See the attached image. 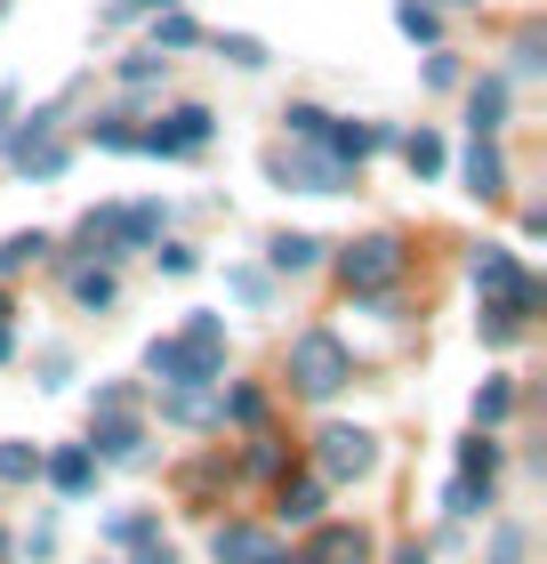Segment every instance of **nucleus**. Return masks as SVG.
Segmentation results:
<instances>
[{
  "instance_id": "obj_31",
  "label": "nucleus",
  "mask_w": 547,
  "mask_h": 564,
  "mask_svg": "<svg viewBox=\"0 0 547 564\" xmlns=\"http://www.w3.org/2000/svg\"><path fill=\"white\" fill-rule=\"evenodd\" d=\"M153 259H162V274H194V250H186V242H162Z\"/></svg>"
},
{
  "instance_id": "obj_36",
  "label": "nucleus",
  "mask_w": 547,
  "mask_h": 564,
  "mask_svg": "<svg viewBox=\"0 0 547 564\" xmlns=\"http://www.w3.org/2000/svg\"><path fill=\"white\" fill-rule=\"evenodd\" d=\"M395 564H427V549H403V556H395Z\"/></svg>"
},
{
  "instance_id": "obj_26",
  "label": "nucleus",
  "mask_w": 547,
  "mask_h": 564,
  "mask_svg": "<svg viewBox=\"0 0 547 564\" xmlns=\"http://www.w3.org/2000/svg\"><path fill=\"white\" fill-rule=\"evenodd\" d=\"M201 33H194V17H162L153 24V48H194Z\"/></svg>"
},
{
  "instance_id": "obj_13",
  "label": "nucleus",
  "mask_w": 547,
  "mask_h": 564,
  "mask_svg": "<svg viewBox=\"0 0 547 564\" xmlns=\"http://www.w3.org/2000/svg\"><path fill=\"white\" fill-rule=\"evenodd\" d=\"M274 517H282V524H322V484H282Z\"/></svg>"
},
{
  "instance_id": "obj_21",
  "label": "nucleus",
  "mask_w": 547,
  "mask_h": 564,
  "mask_svg": "<svg viewBox=\"0 0 547 564\" xmlns=\"http://www.w3.org/2000/svg\"><path fill=\"white\" fill-rule=\"evenodd\" d=\"M73 299H81V306H113V274L106 267H81V274H73Z\"/></svg>"
},
{
  "instance_id": "obj_34",
  "label": "nucleus",
  "mask_w": 547,
  "mask_h": 564,
  "mask_svg": "<svg viewBox=\"0 0 547 564\" xmlns=\"http://www.w3.org/2000/svg\"><path fill=\"white\" fill-rule=\"evenodd\" d=\"M138 9H177V0H113V9H106V24H121V17H138Z\"/></svg>"
},
{
  "instance_id": "obj_28",
  "label": "nucleus",
  "mask_w": 547,
  "mask_h": 564,
  "mask_svg": "<svg viewBox=\"0 0 547 564\" xmlns=\"http://www.w3.org/2000/svg\"><path fill=\"white\" fill-rule=\"evenodd\" d=\"M153 532H162V524H153V517H113V541H121V549H145V541H153Z\"/></svg>"
},
{
  "instance_id": "obj_25",
  "label": "nucleus",
  "mask_w": 547,
  "mask_h": 564,
  "mask_svg": "<svg viewBox=\"0 0 547 564\" xmlns=\"http://www.w3.org/2000/svg\"><path fill=\"white\" fill-rule=\"evenodd\" d=\"M169 420H177V427H210V420H218V403H210V395H177V403H169Z\"/></svg>"
},
{
  "instance_id": "obj_12",
  "label": "nucleus",
  "mask_w": 547,
  "mask_h": 564,
  "mask_svg": "<svg viewBox=\"0 0 547 564\" xmlns=\"http://www.w3.org/2000/svg\"><path fill=\"white\" fill-rule=\"evenodd\" d=\"M467 194H483V202H491V194H507V170H500V153H491L483 138L467 145Z\"/></svg>"
},
{
  "instance_id": "obj_39",
  "label": "nucleus",
  "mask_w": 547,
  "mask_h": 564,
  "mask_svg": "<svg viewBox=\"0 0 547 564\" xmlns=\"http://www.w3.org/2000/svg\"><path fill=\"white\" fill-rule=\"evenodd\" d=\"M266 564H282V556H266Z\"/></svg>"
},
{
  "instance_id": "obj_15",
  "label": "nucleus",
  "mask_w": 547,
  "mask_h": 564,
  "mask_svg": "<svg viewBox=\"0 0 547 564\" xmlns=\"http://www.w3.org/2000/svg\"><path fill=\"white\" fill-rule=\"evenodd\" d=\"M483 508H491V484L483 476H459L451 492H442V517H483Z\"/></svg>"
},
{
  "instance_id": "obj_6",
  "label": "nucleus",
  "mask_w": 547,
  "mask_h": 564,
  "mask_svg": "<svg viewBox=\"0 0 547 564\" xmlns=\"http://www.w3.org/2000/svg\"><path fill=\"white\" fill-rule=\"evenodd\" d=\"M371 459H379V444H371L362 427H322V476H330V484L371 476Z\"/></svg>"
},
{
  "instance_id": "obj_27",
  "label": "nucleus",
  "mask_w": 547,
  "mask_h": 564,
  "mask_svg": "<svg viewBox=\"0 0 547 564\" xmlns=\"http://www.w3.org/2000/svg\"><path fill=\"white\" fill-rule=\"evenodd\" d=\"M395 24H403L411 41H435V9H419V0H403V9H395Z\"/></svg>"
},
{
  "instance_id": "obj_14",
  "label": "nucleus",
  "mask_w": 547,
  "mask_h": 564,
  "mask_svg": "<svg viewBox=\"0 0 547 564\" xmlns=\"http://www.w3.org/2000/svg\"><path fill=\"white\" fill-rule=\"evenodd\" d=\"M467 113H475V138H491L507 121V82H475V97H467Z\"/></svg>"
},
{
  "instance_id": "obj_18",
  "label": "nucleus",
  "mask_w": 547,
  "mask_h": 564,
  "mask_svg": "<svg viewBox=\"0 0 547 564\" xmlns=\"http://www.w3.org/2000/svg\"><path fill=\"white\" fill-rule=\"evenodd\" d=\"M403 162H411V177H435V170H442V138H435V130H411V138H403Z\"/></svg>"
},
{
  "instance_id": "obj_23",
  "label": "nucleus",
  "mask_w": 547,
  "mask_h": 564,
  "mask_svg": "<svg viewBox=\"0 0 547 564\" xmlns=\"http://www.w3.org/2000/svg\"><path fill=\"white\" fill-rule=\"evenodd\" d=\"M218 57H226V65H242V73H258V65H266V48H258L250 33H226V41H218Z\"/></svg>"
},
{
  "instance_id": "obj_11",
  "label": "nucleus",
  "mask_w": 547,
  "mask_h": 564,
  "mask_svg": "<svg viewBox=\"0 0 547 564\" xmlns=\"http://www.w3.org/2000/svg\"><path fill=\"white\" fill-rule=\"evenodd\" d=\"M48 484H57L65 500H81L89 484H97V459H89V444H73V452H57V459H48Z\"/></svg>"
},
{
  "instance_id": "obj_20",
  "label": "nucleus",
  "mask_w": 547,
  "mask_h": 564,
  "mask_svg": "<svg viewBox=\"0 0 547 564\" xmlns=\"http://www.w3.org/2000/svg\"><path fill=\"white\" fill-rule=\"evenodd\" d=\"M507 403H515V388H507V379L475 388V427H500V420H507Z\"/></svg>"
},
{
  "instance_id": "obj_17",
  "label": "nucleus",
  "mask_w": 547,
  "mask_h": 564,
  "mask_svg": "<svg viewBox=\"0 0 547 564\" xmlns=\"http://www.w3.org/2000/svg\"><path fill=\"white\" fill-rule=\"evenodd\" d=\"M315 259H322V242H315V235H274V267H282V274H306Z\"/></svg>"
},
{
  "instance_id": "obj_22",
  "label": "nucleus",
  "mask_w": 547,
  "mask_h": 564,
  "mask_svg": "<svg viewBox=\"0 0 547 564\" xmlns=\"http://www.w3.org/2000/svg\"><path fill=\"white\" fill-rule=\"evenodd\" d=\"M41 250H48V235H9V242H0V274H17V267H33V259H41Z\"/></svg>"
},
{
  "instance_id": "obj_30",
  "label": "nucleus",
  "mask_w": 547,
  "mask_h": 564,
  "mask_svg": "<svg viewBox=\"0 0 547 564\" xmlns=\"http://www.w3.org/2000/svg\"><path fill=\"white\" fill-rule=\"evenodd\" d=\"M89 138H97V145H113V153H129V145H138V130H129V121H97Z\"/></svg>"
},
{
  "instance_id": "obj_33",
  "label": "nucleus",
  "mask_w": 547,
  "mask_h": 564,
  "mask_svg": "<svg viewBox=\"0 0 547 564\" xmlns=\"http://www.w3.org/2000/svg\"><path fill=\"white\" fill-rule=\"evenodd\" d=\"M515 556H524V532H515V524H507V532H500V541H491V564H515Z\"/></svg>"
},
{
  "instance_id": "obj_16",
  "label": "nucleus",
  "mask_w": 547,
  "mask_h": 564,
  "mask_svg": "<svg viewBox=\"0 0 547 564\" xmlns=\"http://www.w3.org/2000/svg\"><path fill=\"white\" fill-rule=\"evenodd\" d=\"M459 476H483V484L500 476V444H491L483 427H475V435H467V444H459Z\"/></svg>"
},
{
  "instance_id": "obj_38",
  "label": "nucleus",
  "mask_w": 547,
  "mask_h": 564,
  "mask_svg": "<svg viewBox=\"0 0 547 564\" xmlns=\"http://www.w3.org/2000/svg\"><path fill=\"white\" fill-rule=\"evenodd\" d=\"M0 564H9V532H0Z\"/></svg>"
},
{
  "instance_id": "obj_9",
  "label": "nucleus",
  "mask_w": 547,
  "mask_h": 564,
  "mask_svg": "<svg viewBox=\"0 0 547 564\" xmlns=\"http://www.w3.org/2000/svg\"><path fill=\"white\" fill-rule=\"evenodd\" d=\"M371 556V532H354V524H322L315 532V549H306L298 564H362Z\"/></svg>"
},
{
  "instance_id": "obj_32",
  "label": "nucleus",
  "mask_w": 547,
  "mask_h": 564,
  "mask_svg": "<svg viewBox=\"0 0 547 564\" xmlns=\"http://www.w3.org/2000/svg\"><path fill=\"white\" fill-rule=\"evenodd\" d=\"M282 468V452H274V435H258V452H250V476H274Z\"/></svg>"
},
{
  "instance_id": "obj_2",
  "label": "nucleus",
  "mask_w": 547,
  "mask_h": 564,
  "mask_svg": "<svg viewBox=\"0 0 547 564\" xmlns=\"http://www.w3.org/2000/svg\"><path fill=\"white\" fill-rule=\"evenodd\" d=\"M73 242L97 250V259H113V250H153V242H162V202H121V210H89Z\"/></svg>"
},
{
  "instance_id": "obj_10",
  "label": "nucleus",
  "mask_w": 547,
  "mask_h": 564,
  "mask_svg": "<svg viewBox=\"0 0 547 564\" xmlns=\"http://www.w3.org/2000/svg\"><path fill=\"white\" fill-rule=\"evenodd\" d=\"M210 556H218V564H266V556H274V532H258V524H218Z\"/></svg>"
},
{
  "instance_id": "obj_8",
  "label": "nucleus",
  "mask_w": 547,
  "mask_h": 564,
  "mask_svg": "<svg viewBox=\"0 0 547 564\" xmlns=\"http://www.w3.org/2000/svg\"><path fill=\"white\" fill-rule=\"evenodd\" d=\"M138 444H145V427L129 420V412H106L89 427V459H138Z\"/></svg>"
},
{
  "instance_id": "obj_35",
  "label": "nucleus",
  "mask_w": 547,
  "mask_h": 564,
  "mask_svg": "<svg viewBox=\"0 0 547 564\" xmlns=\"http://www.w3.org/2000/svg\"><path fill=\"white\" fill-rule=\"evenodd\" d=\"M138 564H177V556H169V541H162V532H153V541H145V556H138Z\"/></svg>"
},
{
  "instance_id": "obj_1",
  "label": "nucleus",
  "mask_w": 547,
  "mask_h": 564,
  "mask_svg": "<svg viewBox=\"0 0 547 564\" xmlns=\"http://www.w3.org/2000/svg\"><path fill=\"white\" fill-rule=\"evenodd\" d=\"M226 364V323L218 315H194L177 339H153L145 347V371L162 379V388H210Z\"/></svg>"
},
{
  "instance_id": "obj_3",
  "label": "nucleus",
  "mask_w": 547,
  "mask_h": 564,
  "mask_svg": "<svg viewBox=\"0 0 547 564\" xmlns=\"http://www.w3.org/2000/svg\"><path fill=\"white\" fill-rule=\"evenodd\" d=\"M354 379V355H347V339H330V330H298L291 339V388L298 395H338Z\"/></svg>"
},
{
  "instance_id": "obj_37",
  "label": "nucleus",
  "mask_w": 547,
  "mask_h": 564,
  "mask_svg": "<svg viewBox=\"0 0 547 564\" xmlns=\"http://www.w3.org/2000/svg\"><path fill=\"white\" fill-rule=\"evenodd\" d=\"M0 364H9V330H0Z\"/></svg>"
},
{
  "instance_id": "obj_19",
  "label": "nucleus",
  "mask_w": 547,
  "mask_h": 564,
  "mask_svg": "<svg viewBox=\"0 0 547 564\" xmlns=\"http://www.w3.org/2000/svg\"><path fill=\"white\" fill-rule=\"evenodd\" d=\"M41 476V452L33 444H0V484H33Z\"/></svg>"
},
{
  "instance_id": "obj_29",
  "label": "nucleus",
  "mask_w": 547,
  "mask_h": 564,
  "mask_svg": "<svg viewBox=\"0 0 547 564\" xmlns=\"http://www.w3.org/2000/svg\"><path fill=\"white\" fill-rule=\"evenodd\" d=\"M226 412L242 420V427H258V412H266V395H258V388H233V395H226Z\"/></svg>"
},
{
  "instance_id": "obj_4",
  "label": "nucleus",
  "mask_w": 547,
  "mask_h": 564,
  "mask_svg": "<svg viewBox=\"0 0 547 564\" xmlns=\"http://www.w3.org/2000/svg\"><path fill=\"white\" fill-rule=\"evenodd\" d=\"M338 274H347V291H379V282H395V274H403V242H395V235L347 242V259H338Z\"/></svg>"
},
{
  "instance_id": "obj_7",
  "label": "nucleus",
  "mask_w": 547,
  "mask_h": 564,
  "mask_svg": "<svg viewBox=\"0 0 547 564\" xmlns=\"http://www.w3.org/2000/svg\"><path fill=\"white\" fill-rule=\"evenodd\" d=\"M274 170H282V177H298L306 194H338V186H347V162H338V153H282Z\"/></svg>"
},
{
  "instance_id": "obj_24",
  "label": "nucleus",
  "mask_w": 547,
  "mask_h": 564,
  "mask_svg": "<svg viewBox=\"0 0 547 564\" xmlns=\"http://www.w3.org/2000/svg\"><path fill=\"white\" fill-rule=\"evenodd\" d=\"M282 121H291V138H306V145H322V130H330V113H322V106H291Z\"/></svg>"
},
{
  "instance_id": "obj_5",
  "label": "nucleus",
  "mask_w": 547,
  "mask_h": 564,
  "mask_svg": "<svg viewBox=\"0 0 547 564\" xmlns=\"http://www.w3.org/2000/svg\"><path fill=\"white\" fill-rule=\"evenodd\" d=\"M138 145H145V153H201V145H210V113H201V106H177L169 121L138 130Z\"/></svg>"
}]
</instances>
